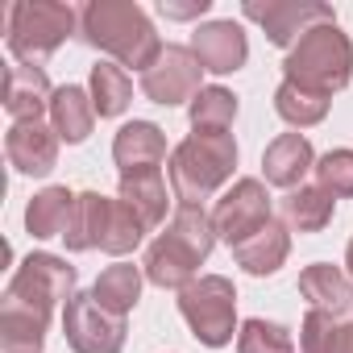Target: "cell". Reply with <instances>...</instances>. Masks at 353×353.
Returning a JSON list of instances; mask_svg holds the SVG:
<instances>
[{
    "instance_id": "52a82bcc",
    "label": "cell",
    "mask_w": 353,
    "mask_h": 353,
    "mask_svg": "<svg viewBox=\"0 0 353 353\" xmlns=\"http://www.w3.org/2000/svg\"><path fill=\"white\" fill-rule=\"evenodd\" d=\"M179 312L188 316V324L196 328V336L204 345H229L233 341V312H237V295L233 283L221 274H208L192 287H183L179 295Z\"/></svg>"
},
{
    "instance_id": "44dd1931",
    "label": "cell",
    "mask_w": 353,
    "mask_h": 353,
    "mask_svg": "<svg viewBox=\"0 0 353 353\" xmlns=\"http://www.w3.org/2000/svg\"><path fill=\"white\" fill-rule=\"evenodd\" d=\"M71 212H75V196L67 188H46L42 196H34V204L26 212V225H30L34 237H67Z\"/></svg>"
},
{
    "instance_id": "cb8c5ba5",
    "label": "cell",
    "mask_w": 353,
    "mask_h": 353,
    "mask_svg": "<svg viewBox=\"0 0 353 353\" xmlns=\"http://www.w3.org/2000/svg\"><path fill=\"white\" fill-rule=\"evenodd\" d=\"M332 196L324 192V188H299V192H291L287 200H283V212H287V221L299 229V233H320L328 221H332Z\"/></svg>"
},
{
    "instance_id": "5bb4252c",
    "label": "cell",
    "mask_w": 353,
    "mask_h": 353,
    "mask_svg": "<svg viewBox=\"0 0 353 353\" xmlns=\"http://www.w3.org/2000/svg\"><path fill=\"white\" fill-rule=\"evenodd\" d=\"M112 158L121 166V179L125 174H141V170H158V162L166 158V137L158 125L150 121H133L117 133L112 141Z\"/></svg>"
},
{
    "instance_id": "9c48e42d",
    "label": "cell",
    "mask_w": 353,
    "mask_h": 353,
    "mask_svg": "<svg viewBox=\"0 0 353 353\" xmlns=\"http://www.w3.org/2000/svg\"><path fill=\"white\" fill-rule=\"evenodd\" d=\"M200 59L183 46H162L158 63L150 71H141V92L154 100V104H183V100H196L200 96Z\"/></svg>"
},
{
    "instance_id": "4fadbf2b",
    "label": "cell",
    "mask_w": 353,
    "mask_h": 353,
    "mask_svg": "<svg viewBox=\"0 0 353 353\" xmlns=\"http://www.w3.org/2000/svg\"><path fill=\"white\" fill-rule=\"evenodd\" d=\"M192 54L200 59L204 71H216V75H229L245 63L250 46H245V34L241 26L233 21H212V26H200L196 38H192Z\"/></svg>"
},
{
    "instance_id": "277c9868",
    "label": "cell",
    "mask_w": 353,
    "mask_h": 353,
    "mask_svg": "<svg viewBox=\"0 0 353 353\" xmlns=\"http://www.w3.org/2000/svg\"><path fill=\"white\" fill-rule=\"evenodd\" d=\"M349 71H353V46L332 21L312 26L287 54V83H299L316 96H332L336 88H345Z\"/></svg>"
},
{
    "instance_id": "4316f807",
    "label": "cell",
    "mask_w": 353,
    "mask_h": 353,
    "mask_svg": "<svg viewBox=\"0 0 353 353\" xmlns=\"http://www.w3.org/2000/svg\"><path fill=\"white\" fill-rule=\"evenodd\" d=\"M274 108H279L283 121H291V125L303 129V125L324 121V112H328V96H316V92H307V88H299V83H283L279 96H274Z\"/></svg>"
},
{
    "instance_id": "5b68a950",
    "label": "cell",
    "mask_w": 353,
    "mask_h": 353,
    "mask_svg": "<svg viewBox=\"0 0 353 353\" xmlns=\"http://www.w3.org/2000/svg\"><path fill=\"white\" fill-rule=\"evenodd\" d=\"M75 30V13L67 5H50V0H21L9 5V50L38 67L50 50H59V42Z\"/></svg>"
},
{
    "instance_id": "8992f818",
    "label": "cell",
    "mask_w": 353,
    "mask_h": 353,
    "mask_svg": "<svg viewBox=\"0 0 353 353\" xmlns=\"http://www.w3.org/2000/svg\"><path fill=\"white\" fill-rule=\"evenodd\" d=\"M71 287H75V270H71L63 258H54V254H30L26 266H21V270L13 274V283H9L5 303L50 320V312L59 307V299H71V295H75Z\"/></svg>"
},
{
    "instance_id": "30bf717a",
    "label": "cell",
    "mask_w": 353,
    "mask_h": 353,
    "mask_svg": "<svg viewBox=\"0 0 353 353\" xmlns=\"http://www.w3.org/2000/svg\"><path fill=\"white\" fill-rule=\"evenodd\" d=\"M266 221H274V216H270L266 188H262L258 179H241L233 192H225V200H221L216 212H212V225H216V233H221L229 245L254 237Z\"/></svg>"
},
{
    "instance_id": "603a6c76",
    "label": "cell",
    "mask_w": 353,
    "mask_h": 353,
    "mask_svg": "<svg viewBox=\"0 0 353 353\" xmlns=\"http://www.w3.org/2000/svg\"><path fill=\"white\" fill-rule=\"evenodd\" d=\"M137 295H141V274H137V266H108L100 279H96V287H92V299L104 307V312H112V316H121L125 320V312L137 303Z\"/></svg>"
},
{
    "instance_id": "9a60e30c",
    "label": "cell",
    "mask_w": 353,
    "mask_h": 353,
    "mask_svg": "<svg viewBox=\"0 0 353 353\" xmlns=\"http://www.w3.org/2000/svg\"><path fill=\"white\" fill-rule=\"evenodd\" d=\"M54 92H50V79L42 67H30V63H13L5 71V108L9 117L17 121H38L42 108H50Z\"/></svg>"
},
{
    "instance_id": "7c38bea8",
    "label": "cell",
    "mask_w": 353,
    "mask_h": 353,
    "mask_svg": "<svg viewBox=\"0 0 353 353\" xmlns=\"http://www.w3.org/2000/svg\"><path fill=\"white\" fill-rule=\"evenodd\" d=\"M5 154L21 174H50L59 162V133L42 121H17L5 137Z\"/></svg>"
},
{
    "instance_id": "7402d4cb",
    "label": "cell",
    "mask_w": 353,
    "mask_h": 353,
    "mask_svg": "<svg viewBox=\"0 0 353 353\" xmlns=\"http://www.w3.org/2000/svg\"><path fill=\"white\" fill-rule=\"evenodd\" d=\"M108 208H112V200H104V196H96V192L75 196V212H71V225H67V245H71V250H92V245H100L104 225H108Z\"/></svg>"
},
{
    "instance_id": "ba28073f",
    "label": "cell",
    "mask_w": 353,
    "mask_h": 353,
    "mask_svg": "<svg viewBox=\"0 0 353 353\" xmlns=\"http://www.w3.org/2000/svg\"><path fill=\"white\" fill-rule=\"evenodd\" d=\"M63 328H67V341L75 353H121V345H125V320L104 312L92 299V291L67 299Z\"/></svg>"
},
{
    "instance_id": "484cf974",
    "label": "cell",
    "mask_w": 353,
    "mask_h": 353,
    "mask_svg": "<svg viewBox=\"0 0 353 353\" xmlns=\"http://www.w3.org/2000/svg\"><path fill=\"white\" fill-rule=\"evenodd\" d=\"M237 117V96L225 88H200V96L192 100V125L208 129V133H225Z\"/></svg>"
},
{
    "instance_id": "ac0fdd59",
    "label": "cell",
    "mask_w": 353,
    "mask_h": 353,
    "mask_svg": "<svg viewBox=\"0 0 353 353\" xmlns=\"http://www.w3.org/2000/svg\"><path fill=\"white\" fill-rule=\"evenodd\" d=\"M287 250H291V241H287V229H283L279 221H266L254 237H245V241L233 245L237 262H241L250 274H274V270L287 262Z\"/></svg>"
},
{
    "instance_id": "83f0119b",
    "label": "cell",
    "mask_w": 353,
    "mask_h": 353,
    "mask_svg": "<svg viewBox=\"0 0 353 353\" xmlns=\"http://www.w3.org/2000/svg\"><path fill=\"white\" fill-rule=\"evenodd\" d=\"M241 353H295L291 336L283 324H266V320H245L241 336H237Z\"/></svg>"
},
{
    "instance_id": "7a4b0ae2",
    "label": "cell",
    "mask_w": 353,
    "mask_h": 353,
    "mask_svg": "<svg viewBox=\"0 0 353 353\" xmlns=\"http://www.w3.org/2000/svg\"><path fill=\"white\" fill-rule=\"evenodd\" d=\"M212 241H216L212 216H204V208L179 204V216L170 221V229L145 254L150 283H158V287H192L196 266L212 254Z\"/></svg>"
},
{
    "instance_id": "3957f363",
    "label": "cell",
    "mask_w": 353,
    "mask_h": 353,
    "mask_svg": "<svg viewBox=\"0 0 353 353\" xmlns=\"http://www.w3.org/2000/svg\"><path fill=\"white\" fill-rule=\"evenodd\" d=\"M233 162H237L233 133L196 129L179 150L170 154V188H174V196H179V204L196 208L200 200H208L233 174Z\"/></svg>"
},
{
    "instance_id": "e0dca14e",
    "label": "cell",
    "mask_w": 353,
    "mask_h": 353,
    "mask_svg": "<svg viewBox=\"0 0 353 353\" xmlns=\"http://www.w3.org/2000/svg\"><path fill=\"white\" fill-rule=\"evenodd\" d=\"M262 166H266V183H274V188H295L303 174H307V166H312V145H307V137H299V133L274 137V141L266 145Z\"/></svg>"
},
{
    "instance_id": "f546056e",
    "label": "cell",
    "mask_w": 353,
    "mask_h": 353,
    "mask_svg": "<svg viewBox=\"0 0 353 353\" xmlns=\"http://www.w3.org/2000/svg\"><path fill=\"white\" fill-rule=\"evenodd\" d=\"M336 336H341V324L324 312H307L303 320V332H299V349L303 353H336Z\"/></svg>"
},
{
    "instance_id": "f1b7e54d",
    "label": "cell",
    "mask_w": 353,
    "mask_h": 353,
    "mask_svg": "<svg viewBox=\"0 0 353 353\" xmlns=\"http://www.w3.org/2000/svg\"><path fill=\"white\" fill-rule=\"evenodd\" d=\"M320 174V188L336 200V196H353V150H332L320 158L316 166Z\"/></svg>"
},
{
    "instance_id": "2e32d148",
    "label": "cell",
    "mask_w": 353,
    "mask_h": 353,
    "mask_svg": "<svg viewBox=\"0 0 353 353\" xmlns=\"http://www.w3.org/2000/svg\"><path fill=\"white\" fill-rule=\"evenodd\" d=\"M299 291L303 299H312V312H324L332 320L353 307V283L336 266H307L299 274Z\"/></svg>"
},
{
    "instance_id": "4dcf8cb0",
    "label": "cell",
    "mask_w": 353,
    "mask_h": 353,
    "mask_svg": "<svg viewBox=\"0 0 353 353\" xmlns=\"http://www.w3.org/2000/svg\"><path fill=\"white\" fill-rule=\"evenodd\" d=\"M208 5H212V0H188V5H174V0H162V13L166 17H174V21H192V17H204L208 13Z\"/></svg>"
},
{
    "instance_id": "d6a6232c",
    "label": "cell",
    "mask_w": 353,
    "mask_h": 353,
    "mask_svg": "<svg viewBox=\"0 0 353 353\" xmlns=\"http://www.w3.org/2000/svg\"><path fill=\"white\" fill-rule=\"evenodd\" d=\"M349 270H353V241H349Z\"/></svg>"
},
{
    "instance_id": "ffe728a7",
    "label": "cell",
    "mask_w": 353,
    "mask_h": 353,
    "mask_svg": "<svg viewBox=\"0 0 353 353\" xmlns=\"http://www.w3.org/2000/svg\"><path fill=\"white\" fill-rule=\"evenodd\" d=\"M121 200L137 212V221L145 229H154L166 216V183H162V170L125 174V179H121Z\"/></svg>"
},
{
    "instance_id": "8fae6325",
    "label": "cell",
    "mask_w": 353,
    "mask_h": 353,
    "mask_svg": "<svg viewBox=\"0 0 353 353\" xmlns=\"http://www.w3.org/2000/svg\"><path fill=\"white\" fill-rule=\"evenodd\" d=\"M245 17L258 21L274 46H291V42L303 38L312 26L332 21V9H328V5H295V0H266V5L250 0V5H245Z\"/></svg>"
},
{
    "instance_id": "d6986e66",
    "label": "cell",
    "mask_w": 353,
    "mask_h": 353,
    "mask_svg": "<svg viewBox=\"0 0 353 353\" xmlns=\"http://www.w3.org/2000/svg\"><path fill=\"white\" fill-rule=\"evenodd\" d=\"M50 121H54V133H59L63 141H83V137L92 133L96 104L88 100L83 88L67 83V88H59L54 100H50Z\"/></svg>"
},
{
    "instance_id": "1f68e13d",
    "label": "cell",
    "mask_w": 353,
    "mask_h": 353,
    "mask_svg": "<svg viewBox=\"0 0 353 353\" xmlns=\"http://www.w3.org/2000/svg\"><path fill=\"white\" fill-rule=\"evenodd\" d=\"M336 353H353V324L341 328V336H336Z\"/></svg>"
},
{
    "instance_id": "d4e9b609",
    "label": "cell",
    "mask_w": 353,
    "mask_h": 353,
    "mask_svg": "<svg viewBox=\"0 0 353 353\" xmlns=\"http://www.w3.org/2000/svg\"><path fill=\"white\" fill-rule=\"evenodd\" d=\"M129 96H133V83H129V75L117 63H96L92 67V104H96L100 117L125 112Z\"/></svg>"
},
{
    "instance_id": "6da1fadb",
    "label": "cell",
    "mask_w": 353,
    "mask_h": 353,
    "mask_svg": "<svg viewBox=\"0 0 353 353\" xmlns=\"http://www.w3.org/2000/svg\"><path fill=\"white\" fill-rule=\"evenodd\" d=\"M79 26H83V38L92 46L108 50L125 67L150 71L162 54V42H158L150 17L137 5H129V0H96V5L83 9Z\"/></svg>"
}]
</instances>
